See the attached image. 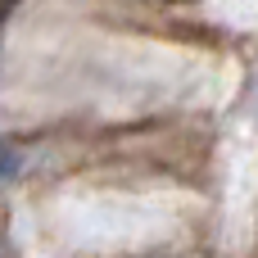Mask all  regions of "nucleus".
<instances>
[{"label": "nucleus", "mask_w": 258, "mask_h": 258, "mask_svg": "<svg viewBox=\"0 0 258 258\" xmlns=\"http://www.w3.org/2000/svg\"><path fill=\"white\" fill-rule=\"evenodd\" d=\"M9 172H14V154L0 145V177H9Z\"/></svg>", "instance_id": "f257e3e1"}]
</instances>
